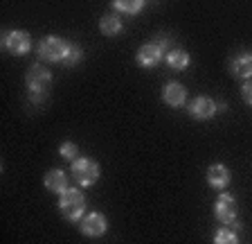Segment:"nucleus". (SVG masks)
<instances>
[{"label": "nucleus", "mask_w": 252, "mask_h": 244, "mask_svg": "<svg viewBox=\"0 0 252 244\" xmlns=\"http://www.w3.org/2000/svg\"><path fill=\"white\" fill-rule=\"evenodd\" d=\"M25 86L27 93H30V100L34 104L45 102L50 97V90H52V73H50V68L43 64L30 66V70L25 75Z\"/></svg>", "instance_id": "obj_1"}, {"label": "nucleus", "mask_w": 252, "mask_h": 244, "mask_svg": "<svg viewBox=\"0 0 252 244\" xmlns=\"http://www.w3.org/2000/svg\"><path fill=\"white\" fill-rule=\"evenodd\" d=\"M70 48H72V43L65 41V39H61V37H57V34L43 37L36 45L38 59L45 61V64H65Z\"/></svg>", "instance_id": "obj_2"}, {"label": "nucleus", "mask_w": 252, "mask_h": 244, "mask_svg": "<svg viewBox=\"0 0 252 244\" xmlns=\"http://www.w3.org/2000/svg\"><path fill=\"white\" fill-rule=\"evenodd\" d=\"M59 212L68 222H81L86 215V195L77 188H68L59 197Z\"/></svg>", "instance_id": "obj_3"}, {"label": "nucleus", "mask_w": 252, "mask_h": 244, "mask_svg": "<svg viewBox=\"0 0 252 244\" xmlns=\"http://www.w3.org/2000/svg\"><path fill=\"white\" fill-rule=\"evenodd\" d=\"M70 172H72V179L77 181V186H81V188L94 186L101 176L99 163L88 159V156H79L77 161H72V163H70Z\"/></svg>", "instance_id": "obj_4"}, {"label": "nucleus", "mask_w": 252, "mask_h": 244, "mask_svg": "<svg viewBox=\"0 0 252 244\" xmlns=\"http://www.w3.org/2000/svg\"><path fill=\"white\" fill-rule=\"evenodd\" d=\"M214 217L225 226H239V208H236V199L230 192H220L219 199L214 203Z\"/></svg>", "instance_id": "obj_5"}, {"label": "nucleus", "mask_w": 252, "mask_h": 244, "mask_svg": "<svg viewBox=\"0 0 252 244\" xmlns=\"http://www.w3.org/2000/svg\"><path fill=\"white\" fill-rule=\"evenodd\" d=\"M164 52H167V43L164 41H147L135 54L137 66H142V68H156L164 59Z\"/></svg>", "instance_id": "obj_6"}, {"label": "nucleus", "mask_w": 252, "mask_h": 244, "mask_svg": "<svg viewBox=\"0 0 252 244\" xmlns=\"http://www.w3.org/2000/svg\"><path fill=\"white\" fill-rule=\"evenodd\" d=\"M2 48L14 57H23L32 50V37L23 30H7L2 32Z\"/></svg>", "instance_id": "obj_7"}, {"label": "nucleus", "mask_w": 252, "mask_h": 244, "mask_svg": "<svg viewBox=\"0 0 252 244\" xmlns=\"http://www.w3.org/2000/svg\"><path fill=\"white\" fill-rule=\"evenodd\" d=\"M79 231H81V235H86V238H101V235L108 231V219H106V215L99 210L86 212L84 219L79 222Z\"/></svg>", "instance_id": "obj_8"}, {"label": "nucleus", "mask_w": 252, "mask_h": 244, "mask_svg": "<svg viewBox=\"0 0 252 244\" xmlns=\"http://www.w3.org/2000/svg\"><path fill=\"white\" fill-rule=\"evenodd\" d=\"M187 111L194 120H212L216 116V102L210 95H198L196 100H191L187 104Z\"/></svg>", "instance_id": "obj_9"}, {"label": "nucleus", "mask_w": 252, "mask_h": 244, "mask_svg": "<svg viewBox=\"0 0 252 244\" xmlns=\"http://www.w3.org/2000/svg\"><path fill=\"white\" fill-rule=\"evenodd\" d=\"M162 100L171 109H180V106L187 104V88L183 84H178V81H169L162 88Z\"/></svg>", "instance_id": "obj_10"}, {"label": "nucleus", "mask_w": 252, "mask_h": 244, "mask_svg": "<svg viewBox=\"0 0 252 244\" xmlns=\"http://www.w3.org/2000/svg\"><path fill=\"white\" fill-rule=\"evenodd\" d=\"M43 183H45V190L54 192V195L61 197L63 192L70 188V181H68V174L63 170H59V167H52V170L45 172V179H43Z\"/></svg>", "instance_id": "obj_11"}, {"label": "nucleus", "mask_w": 252, "mask_h": 244, "mask_svg": "<svg viewBox=\"0 0 252 244\" xmlns=\"http://www.w3.org/2000/svg\"><path fill=\"white\" fill-rule=\"evenodd\" d=\"M230 181H232V174L223 163H212L210 167H207V183H210L214 190H225V188L230 186Z\"/></svg>", "instance_id": "obj_12"}, {"label": "nucleus", "mask_w": 252, "mask_h": 244, "mask_svg": "<svg viewBox=\"0 0 252 244\" xmlns=\"http://www.w3.org/2000/svg\"><path fill=\"white\" fill-rule=\"evenodd\" d=\"M230 70L239 80H252V52H241L230 61Z\"/></svg>", "instance_id": "obj_13"}, {"label": "nucleus", "mask_w": 252, "mask_h": 244, "mask_svg": "<svg viewBox=\"0 0 252 244\" xmlns=\"http://www.w3.org/2000/svg\"><path fill=\"white\" fill-rule=\"evenodd\" d=\"M124 30V25H122L120 16L117 14H104V16L99 18V32L104 34V37H117V34Z\"/></svg>", "instance_id": "obj_14"}, {"label": "nucleus", "mask_w": 252, "mask_h": 244, "mask_svg": "<svg viewBox=\"0 0 252 244\" xmlns=\"http://www.w3.org/2000/svg\"><path fill=\"white\" fill-rule=\"evenodd\" d=\"M189 64H191V57H189L187 50L183 48H173L167 52V66L173 70H185L189 68Z\"/></svg>", "instance_id": "obj_15"}, {"label": "nucleus", "mask_w": 252, "mask_h": 244, "mask_svg": "<svg viewBox=\"0 0 252 244\" xmlns=\"http://www.w3.org/2000/svg\"><path fill=\"white\" fill-rule=\"evenodd\" d=\"M144 7H147L144 0H115L113 2V9L120 11V14H126V16H137Z\"/></svg>", "instance_id": "obj_16"}, {"label": "nucleus", "mask_w": 252, "mask_h": 244, "mask_svg": "<svg viewBox=\"0 0 252 244\" xmlns=\"http://www.w3.org/2000/svg\"><path fill=\"white\" fill-rule=\"evenodd\" d=\"M214 244H239V235H236L232 228L223 226L214 233Z\"/></svg>", "instance_id": "obj_17"}, {"label": "nucleus", "mask_w": 252, "mask_h": 244, "mask_svg": "<svg viewBox=\"0 0 252 244\" xmlns=\"http://www.w3.org/2000/svg\"><path fill=\"white\" fill-rule=\"evenodd\" d=\"M59 154H61V159H65V161H77L79 159V147L72 143V140H65V143H61V147H59Z\"/></svg>", "instance_id": "obj_18"}, {"label": "nucleus", "mask_w": 252, "mask_h": 244, "mask_svg": "<svg viewBox=\"0 0 252 244\" xmlns=\"http://www.w3.org/2000/svg\"><path fill=\"white\" fill-rule=\"evenodd\" d=\"M81 61H84V48L77 45V43H72V48H70V52H68V59H65V66H79Z\"/></svg>", "instance_id": "obj_19"}, {"label": "nucleus", "mask_w": 252, "mask_h": 244, "mask_svg": "<svg viewBox=\"0 0 252 244\" xmlns=\"http://www.w3.org/2000/svg\"><path fill=\"white\" fill-rule=\"evenodd\" d=\"M241 97L248 106H252V81H246V84L241 86Z\"/></svg>", "instance_id": "obj_20"}, {"label": "nucleus", "mask_w": 252, "mask_h": 244, "mask_svg": "<svg viewBox=\"0 0 252 244\" xmlns=\"http://www.w3.org/2000/svg\"><path fill=\"white\" fill-rule=\"evenodd\" d=\"M216 109H219V111H227V104L225 102H220V104H216Z\"/></svg>", "instance_id": "obj_21"}]
</instances>
